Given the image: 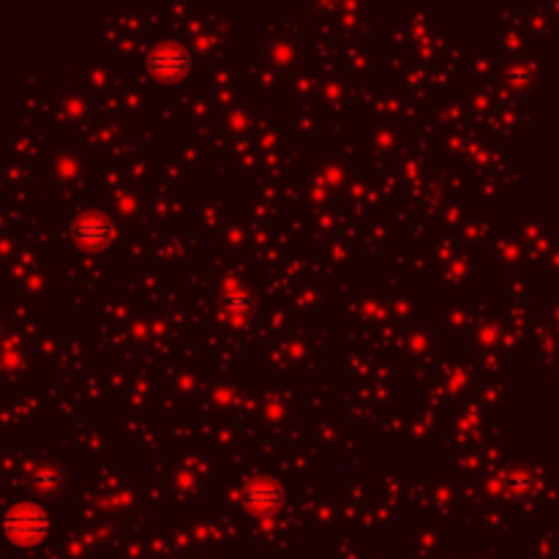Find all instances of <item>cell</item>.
<instances>
[{
  "instance_id": "277c9868",
  "label": "cell",
  "mask_w": 559,
  "mask_h": 559,
  "mask_svg": "<svg viewBox=\"0 0 559 559\" xmlns=\"http://www.w3.org/2000/svg\"><path fill=\"white\" fill-rule=\"evenodd\" d=\"M74 238L80 246L85 249H101V246H107L112 238V221L99 213V210H85L80 213L77 219H74Z\"/></svg>"
},
{
  "instance_id": "7a4b0ae2",
  "label": "cell",
  "mask_w": 559,
  "mask_h": 559,
  "mask_svg": "<svg viewBox=\"0 0 559 559\" xmlns=\"http://www.w3.org/2000/svg\"><path fill=\"white\" fill-rule=\"evenodd\" d=\"M189 69V52L183 50L180 44H175V41H164V44L153 47V52H150V71H153L161 82H178L180 77H186V71Z\"/></svg>"
},
{
  "instance_id": "3957f363",
  "label": "cell",
  "mask_w": 559,
  "mask_h": 559,
  "mask_svg": "<svg viewBox=\"0 0 559 559\" xmlns=\"http://www.w3.org/2000/svg\"><path fill=\"white\" fill-rule=\"evenodd\" d=\"M284 502V486L273 478H251L243 489V505L251 513H276Z\"/></svg>"
},
{
  "instance_id": "6da1fadb",
  "label": "cell",
  "mask_w": 559,
  "mask_h": 559,
  "mask_svg": "<svg viewBox=\"0 0 559 559\" xmlns=\"http://www.w3.org/2000/svg\"><path fill=\"white\" fill-rule=\"evenodd\" d=\"M3 530H6L11 543L30 549V546L44 540V535L50 530V516L36 502H20V505L9 508L6 519H3Z\"/></svg>"
}]
</instances>
